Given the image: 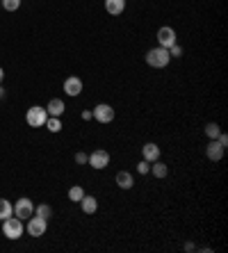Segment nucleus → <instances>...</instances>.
<instances>
[{
	"mask_svg": "<svg viewBox=\"0 0 228 253\" xmlns=\"http://www.w3.org/2000/svg\"><path fill=\"white\" fill-rule=\"evenodd\" d=\"M167 51H169V55H171V57H180V55H182V48H180V46H178V44L169 46Z\"/></svg>",
	"mask_w": 228,
	"mask_h": 253,
	"instance_id": "obj_24",
	"label": "nucleus"
},
{
	"mask_svg": "<svg viewBox=\"0 0 228 253\" xmlns=\"http://www.w3.org/2000/svg\"><path fill=\"white\" fill-rule=\"evenodd\" d=\"M82 119H84V121H89V119H94V117H91V112L84 110V112H82Z\"/></svg>",
	"mask_w": 228,
	"mask_h": 253,
	"instance_id": "obj_27",
	"label": "nucleus"
},
{
	"mask_svg": "<svg viewBox=\"0 0 228 253\" xmlns=\"http://www.w3.org/2000/svg\"><path fill=\"white\" fill-rule=\"evenodd\" d=\"M224 151H226V149H224L217 139H210V144L205 146V155H208L210 162H219L221 157H224Z\"/></svg>",
	"mask_w": 228,
	"mask_h": 253,
	"instance_id": "obj_10",
	"label": "nucleus"
},
{
	"mask_svg": "<svg viewBox=\"0 0 228 253\" xmlns=\"http://www.w3.org/2000/svg\"><path fill=\"white\" fill-rule=\"evenodd\" d=\"M91 117L98 121V123H112L114 121V107L107 103H98L91 110Z\"/></svg>",
	"mask_w": 228,
	"mask_h": 253,
	"instance_id": "obj_5",
	"label": "nucleus"
},
{
	"mask_svg": "<svg viewBox=\"0 0 228 253\" xmlns=\"http://www.w3.org/2000/svg\"><path fill=\"white\" fill-rule=\"evenodd\" d=\"M148 173H153L155 178H167L169 169H167V164H164V162L155 160V162H151V171H148Z\"/></svg>",
	"mask_w": 228,
	"mask_h": 253,
	"instance_id": "obj_16",
	"label": "nucleus"
},
{
	"mask_svg": "<svg viewBox=\"0 0 228 253\" xmlns=\"http://www.w3.org/2000/svg\"><path fill=\"white\" fill-rule=\"evenodd\" d=\"M142 160H146V162H155V160H160V146L155 142H148L142 146Z\"/></svg>",
	"mask_w": 228,
	"mask_h": 253,
	"instance_id": "obj_11",
	"label": "nucleus"
},
{
	"mask_svg": "<svg viewBox=\"0 0 228 253\" xmlns=\"http://www.w3.org/2000/svg\"><path fill=\"white\" fill-rule=\"evenodd\" d=\"M46 228H48V219H41V217H37V215H32L30 219H28V226H25V231H28L30 237H41L46 233Z\"/></svg>",
	"mask_w": 228,
	"mask_h": 253,
	"instance_id": "obj_4",
	"label": "nucleus"
},
{
	"mask_svg": "<svg viewBox=\"0 0 228 253\" xmlns=\"http://www.w3.org/2000/svg\"><path fill=\"white\" fill-rule=\"evenodd\" d=\"M114 180H116V187H121V189H132V185H135V178L130 171H119Z\"/></svg>",
	"mask_w": 228,
	"mask_h": 253,
	"instance_id": "obj_14",
	"label": "nucleus"
},
{
	"mask_svg": "<svg viewBox=\"0 0 228 253\" xmlns=\"http://www.w3.org/2000/svg\"><path fill=\"white\" fill-rule=\"evenodd\" d=\"M2 7L7 9V12H16V9L21 7V0H2Z\"/></svg>",
	"mask_w": 228,
	"mask_h": 253,
	"instance_id": "obj_22",
	"label": "nucleus"
},
{
	"mask_svg": "<svg viewBox=\"0 0 228 253\" xmlns=\"http://www.w3.org/2000/svg\"><path fill=\"white\" fill-rule=\"evenodd\" d=\"M80 208H82L84 215H94V212L98 210V201H96V196H91V194H84L82 201H80Z\"/></svg>",
	"mask_w": 228,
	"mask_h": 253,
	"instance_id": "obj_13",
	"label": "nucleus"
},
{
	"mask_svg": "<svg viewBox=\"0 0 228 253\" xmlns=\"http://www.w3.org/2000/svg\"><path fill=\"white\" fill-rule=\"evenodd\" d=\"M178 44V37H176V30L174 28H169V25H162L158 30V46L162 48H169V46Z\"/></svg>",
	"mask_w": 228,
	"mask_h": 253,
	"instance_id": "obj_7",
	"label": "nucleus"
},
{
	"mask_svg": "<svg viewBox=\"0 0 228 253\" xmlns=\"http://www.w3.org/2000/svg\"><path fill=\"white\" fill-rule=\"evenodd\" d=\"M87 160H89V155H87V153H76V162L78 164H87Z\"/></svg>",
	"mask_w": 228,
	"mask_h": 253,
	"instance_id": "obj_25",
	"label": "nucleus"
},
{
	"mask_svg": "<svg viewBox=\"0 0 228 253\" xmlns=\"http://www.w3.org/2000/svg\"><path fill=\"white\" fill-rule=\"evenodd\" d=\"M34 215L41 217V219H50L53 217V208L48 203H41V205H34Z\"/></svg>",
	"mask_w": 228,
	"mask_h": 253,
	"instance_id": "obj_18",
	"label": "nucleus"
},
{
	"mask_svg": "<svg viewBox=\"0 0 228 253\" xmlns=\"http://www.w3.org/2000/svg\"><path fill=\"white\" fill-rule=\"evenodd\" d=\"M2 80H5V71L0 68V84H2Z\"/></svg>",
	"mask_w": 228,
	"mask_h": 253,
	"instance_id": "obj_28",
	"label": "nucleus"
},
{
	"mask_svg": "<svg viewBox=\"0 0 228 253\" xmlns=\"http://www.w3.org/2000/svg\"><path fill=\"white\" fill-rule=\"evenodd\" d=\"M46 128H48L50 133H60V130H62L60 117H48V121H46Z\"/></svg>",
	"mask_w": 228,
	"mask_h": 253,
	"instance_id": "obj_20",
	"label": "nucleus"
},
{
	"mask_svg": "<svg viewBox=\"0 0 228 253\" xmlns=\"http://www.w3.org/2000/svg\"><path fill=\"white\" fill-rule=\"evenodd\" d=\"M23 231H25V226H23V219H18L14 215L7 217V219H2V235L7 239H18L23 235Z\"/></svg>",
	"mask_w": 228,
	"mask_h": 253,
	"instance_id": "obj_2",
	"label": "nucleus"
},
{
	"mask_svg": "<svg viewBox=\"0 0 228 253\" xmlns=\"http://www.w3.org/2000/svg\"><path fill=\"white\" fill-rule=\"evenodd\" d=\"M64 101L62 98H50L48 101V105H46V112H48V117H62L64 114Z\"/></svg>",
	"mask_w": 228,
	"mask_h": 253,
	"instance_id": "obj_12",
	"label": "nucleus"
},
{
	"mask_svg": "<svg viewBox=\"0 0 228 253\" xmlns=\"http://www.w3.org/2000/svg\"><path fill=\"white\" fill-rule=\"evenodd\" d=\"M32 215H34V203H32L28 196L18 199L14 205V217H18V219H30Z\"/></svg>",
	"mask_w": 228,
	"mask_h": 253,
	"instance_id": "obj_6",
	"label": "nucleus"
},
{
	"mask_svg": "<svg viewBox=\"0 0 228 253\" xmlns=\"http://www.w3.org/2000/svg\"><path fill=\"white\" fill-rule=\"evenodd\" d=\"M123 9H126V0H105V12L112 16H119L123 14Z\"/></svg>",
	"mask_w": 228,
	"mask_h": 253,
	"instance_id": "obj_15",
	"label": "nucleus"
},
{
	"mask_svg": "<svg viewBox=\"0 0 228 253\" xmlns=\"http://www.w3.org/2000/svg\"><path fill=\"white\" fill-rule=\"evenodd\" d=\"M14 215V205L7 201V199H0V221L7 219V217Z\"/></svg>",
	"mask_w": 228,
	"mask_h": 253,
	"instance_id": "obj_17",
	"label": "nucleus"
},
{
	"mask_svg": "<svg viewBox=\"0 0 228 253\" xmlns=\"http://www.w3.org/2000/svg\"><path fill=\"white\" fill-rule=\"evenodd\" d=\"M5 98V89H2V84H0V101Z\"/></svg>",
	"mask_w": 228,
	"mask_h": 253,
	"instance_id": "obj_29",
	"label": "nucleus"
},
{
	"mask_svg": "<svg viewBox=\"0 0 228 253\" xmlns=\"http://www.w3.org/2000/svg\"><path fill=\"white\" fill-rule=\"evenodd\" d=\"M137 171L142 173V176H146V173L151 171V162H146V160H142V162L137 164Z\"/></svg>",
	"mask_w": 228,
	"mask_h": 253,
	"instance_id": "obj_23",
	"label": "nucleus"
},
{
	"mask_svg": "<svg viewBox=\"0 0 228 253\" xmlns=\"http://www.w3.org/2000/svg\"><path fill=\"white\" fill-rule=\"evenodd\" d=\"M25 121H28V126H32V128H41V126H46V121H48V112H46V107H41V105H32L30 110H28V114H25Z\"/></svg>",
	"mask_w": 228,
	"mask_h": 253,
	"instance_id": "obj_3",
	"label": "nucleus"
},
{
	"mask_svg": "<svg viewBox=\"0 0 228 253\" xmlns=\"http://www.w3.org/2000/svg\"><path fill=\"white\" fill-rule=\"evenodd\" d=\"M169 62H171V55L162 46H155V48H151V51L146 52V64L153 68H164Z\"/></svg>",
	"mask_w": 228,
	"mask_h": 253,
	"instance_id": "obj_1",
	"label": "nucleus"
},
{
	"mask_svg": "<svg viewBox=\"0 0 228 253\" xmlns=\"http://www.w3.org/2000/svg\"><path fill=\"white\" fill-rule=\"evenodd\" d=\"M205 135H208L210 139H217V137L221 135L219 123H208V126H205Z\"/></svg>",
	"mask_w": 228,
	"mask_h": 253,
	"instance_id": "obj_21",
	"label": "nucleus"
},
{
	"mask_svg": "<svg viewBox=\"0 0 228 253\" xmlns=\"http://www.w3.org/2000/svg\"><path fill=\"white\" fill-rule=\"evenodd\" d=\"M87 162H89L94 169H98V171H100V169H105L107 164H110V153H107V151H103V149L91 151L89 160H87Z\"/></svg>",
	"mask_w": 228,
	"mask_h": 253,
	"instance_id": "obj_8",
	"label": "nucleus"
},
{
	"mask_svg": "<svg viewBox=\"0 0 228 253\" xmlns=\"http://www.w3.org/2000/svg\"><path fill=\"white\" fill-rule=\"evenodd\" d=\"M64 94L66 96H80L82 94V80L80 78H76V75H71V78H66L64 80Z\"/></svg>",
	"mask_w": 228,
	"mask_h": 253,
	"instance_id": "obj_9",
	"label": "nucleus"
},
{
	"mask_svg": "<svg viewBox=\"0 0 228 253\" xmlns=\"http://www.w3.org/2000/svg\"><path fill=\"white\" fill-rule=\"evenodd\" d=\"M82 196H84V189L80 185H73L71 189H68V201L80 203V201H82Z\"/></svg>",
	"mask_w": 228,
	"mask_h": 253,
	"instance_id": "obj_19",
	"label": "nucleus"
},
{
	"mask_svg": "<svg viewBox=\"0 0 228 253\" xmlns=\"http://www.w3.org/2000/svg\"><path fill=\"white\" fill-rule=\"evenodd\" d=\"M217 142H219L221 146H224V149H226V146H228V135H224V133H221L219 137H217Z\"/></svg>",
	"mask_w": 228,
	"mask_h": 253,
	"instance_id": "obj_26",
	"label": "nucleus"
}]
</instances>
